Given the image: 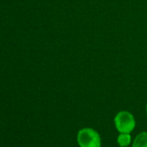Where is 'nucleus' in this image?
Segmentation results:
<instances>
[{"instance_id":"1","label":"nucleus","mask_w":147,"mask_h":147,"mask_svg":"<svg viewBox=\"0 0 147 147\" xmlns=\"http://www.w3.org/2000/svg\"><path fill=\"white\" fill-rule=\"evenodd\" d=\"M77 142L81 147H100L101 138L100 134L92 128H83L78 131Z\"/></svg>"},{"instance_id":"2","label":"nucleus","mask_w":147,"mask_h":147,"mask_svg":"<svg viewBox=\"0 0 147 147\" xmlns=\"http://www.w3.org/2000/svg\"><path fill=\"white\" fill-rule=\"evenodd\" d=\"M114 124L116 129L120 133H130L133 131L136 125L134 116L127 112L121 111L118 113L114 118Z\"/></svg>"},{"instance_id":"4","label":"nucleus","mask_w":147,"mask_h":147,"mask_svg":"<svg viewBox=\"0 0 147 147\" xmlns=\"http://www.w3.org/2000/svg\"><path fill=\"white\" fill-rule=\"evenodd\" d=\"M131 141V137L130 133H120L118 137L117 142L120 147H127Z\"/></svg>"},{"instance_id":"5","label":"nucleus","mask_w":147,"mask_h":147,"mask_svg":"<svg viewBox=\"0 0 147 147\" xmlns=\"http://www.w3.org/2000/svg\"><path fill=\"white\" fill-rule=\"evenodd\" d=\"M146 112H147V105H146Z\"/></svg>"},{"instance_id":"3","label":"nucleus","mask_w":147,"mask_h":147,"mask_svg":"<svg viewBox=\"0 0 147 147\" xmlns=\"http://www.w3.org/2000/svg\"><path fill=\"white\" fill-rule=\"evenodd\" d=\"M132 147H147V132L139 133L132 143Z\"/></svg>"}]
</instances>
